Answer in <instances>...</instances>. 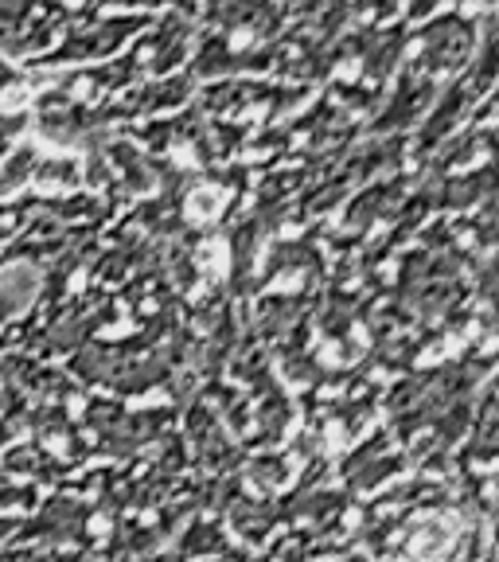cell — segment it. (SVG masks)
Returning a JSON list of instances; mask_svg holds the SVG:
<instances>
[{
  "mask_svg": "<svg viewBox=\"0 0 499 562\" xmlns=\"http://www.w3.org/2000/svg\"><path fill=\"white\" fill-rule=\"evenodd\" d=\"M180 551L184 554H227V543H223L219 527L215 524H195L192 536H184V543H180Z\"/></svg>",
  "mask_w": 499,
  "mask_h": 562,
  "instance_id": "cell-9",
  "label": "cell"
},
{
  "mask_svg": "<svg viewBox=\"0 0 499 562\" xmlns=\"http://www.w3.org/2000/svg\"><path fill=\"white\" fill-rule=\"evenodd\" d=\"M395 188L398 184H375V188H367V192L360 195V200L351 203V211H348V227L351 231H363L367 227L375 215H383L386 207H390V200H395Z\"/></svg>",
  "mask_w": 499,
  "mask_h": 562,
  "instance_id": "cell-8",
  "label": "cell"
},
{
  "mask_svg": "<svg viewBox=\"0 0 499 562\" xmlns=\"http://www.w3.org/2000/svg\"><path fill=\"white\" fill-rule=\"evenodd\" d=\"M140 24H145V20L133 16V20H105V24H98V27H79V32H70V40L59 52L47 55V63H75V59H94V55H110L114 47H122Z\"/></svg>",
  "mask_w": 499,
  "mask_h": 562,
  "instance_id": "cell-3",
  "label": "cell"
},
{
  "mask_svg": "<svg viewBox=\"0 0 499 562\" xmlns=\"http://www.w3.org/2000/svg\"><path fill=\"white\" fill-rule=\"evenodd\" d=\"M207 20L227 27V32L250 27L258 35H270L277 27L281 12L273 4H265V0H207Z\"/></svg>",
  "mask_w": 499,
  "mask_h": 562,
  "instance_id": "cell-4",
  "label": "cell"
},
{
  "mask_svg": "<svg viewBox=\"0 0 499 562\" xmlns=\"http://www.w3.org/2000/svg\"><path fill=\"white\" fill-rule=\"evenodd\" d=\"M67 20L70 12L52 0H0V47L9 55L44 52Z\"/></svg>",
  "mask_w": 499,
  "mask_h": 562,
  "instance_id": "cell-1",
  "label": "cell"
},
{
  "mask_svg": "<svg viewBox=\"0 0 499 562\" xmlns=\"http://www.w3.org/2000/svg\"><path fill=\"white\" fill-rule=\"evenodd\" d=\"M35 290H39V270L12 255L4 262V278H0V321L16 316L35 297Z\"/></svg>",
  "mask_w": 499,
  "mask_h": 562,
  "instance_id": "cell-5",
  "label": "cell"
},
{
  "mask_svg": "<svg viewBox=\"0 0 499 562\" xmlns=\"http://www.w3.org/2000/svg\"><path fill=\"white\" fill-rule=\"evenodd\" d=\"M12 79H16V75H12V70H9V67H4V63H0V90L9 87V82H12Z\"/></svg>",
  "mask_w": 499,
  "mask_h": 562,
  "instance_id": "cell-13",
  "label": "cell"
},
{
  "mask_svg": "<svg viewBox=\"0 0 499 562\" xmlns=\"http://www.w3.org/2000/svg\"><path fill=\"white\" fill-rule=\"evenodd\" d=\"M20 125H24V117H0V157L9 149V140L20 133Z\"/></svg>",
  "mask_w": 499,
  "mask_h": 562,
  "instance_id": "cell-11",
  "label": "cell"
},
{
  "mask_svg": "<svg viewBox=\"0 0 499 562\" xmlns=\"http://www.w3.org/2000/svg\"><path fill=\"white\" fill-rule=\"evenodd\" d=\"M285 476H290L285 457L270 453V457H254V461H250V481L265 484V488H277V484H285Z\"/></svg>",
  "mask_w": 499,
  "mask_h": 562,
  "instance_id": "cell-10",
  "label": "cell"
},
{
  "mask_svg": "<svg viewBox=\"0 0 499 562\" xmlns=\"http://www.w3.org/2000/svg\"><path fill=\"white\" fill-rule=\"evenodd\" d=\"M4 473H12V476H39V481H47V476L59 473V465H55L52 457H47L39 446L24 441V446H16L9 457H4Z\"/></svg>",
  "mask_w": 499,
  "mask_h": 562,
  "instance_id": "cell-7",
  "label": "cell"
},
{
  "mask_svg": "<svg viewBox=\"0 0 499 562\" xmlns=\"http://www.w3.org/2000/svg\"><path fill=\"white\" fill-rule=\"evenodd\" d=\"M188 20L175 12V16H165V24H160V32L152 35V44H149V52H152V63L149 67L157 70V75H168V70L175 67V63L184 59V47H188Z\"/></svg>",
  "mask_w": 499,
  "mask_h": 562,
  "instance_id": "cell-6",
  "label": "cell"
},
{
  "mask_svg": "<svg viewBox=\"0 0 499 562\" xmlns=\"http://www.w3.org/2000/svg\"><path fill=\"white\" fill-rule=\"evenodd\" d=\"M441 0H413L410 4V20H421V16H430L433 9H438Z\"/></svg>",
  "mask_w": 499,
  "mask_h": 562,
  "instance_id": "cell-12",
  "label": "cell"
},
{
  "mask_svg": "<svg viewBox=\"0 0 499 562\" xmlns=\"http://www.w3.org/2000/svg\"><path fill=\"white\" fill-rule=\"evenodd\" d=\"M473 44H476L473 20H461V16L433 20V24L421 32V55H418V67L413 70H421V75L456 70L468 55H473Z\"/></svg>",
  "mask_w": 499,
  "mask_h": 562,
  "instance_id": "cell-2",
  "label": "cell"
}]
</instances>
